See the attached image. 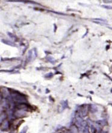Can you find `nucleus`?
<instances>
[{"label":"nucleus","instance_id":"ddd939ff","mask_svg":"<svg viewBox=\"0 0 112 133\" xmlns=\"http://www.w3.org/2000/svg\"><path fill=\"white\" fill-rule=\"evenodd\" d=\"M27 130H28V126H25L23 128V129L21 130V133H27Z\"/></svg>","mask_w":112,"mask_h":133},{"label":"nucleus","instance_id":"a211bd4d","mask_svg":"<svg viewBox=\"0 0 112 133\" xmlns=\"http://www.w3.org/2000/svg\"><path fill=\"white\" fill-rule=\"evenodd\" d=\"M10 133H16V129H13Z\"/></svg>","mask_w":112,"mask_h":133},{"label":"nucleus","instance_id":"39448f33","mask_svg":"<svg viewBox=\"0 0 112 133\" xmlns=\"http://www.w3.org/2000/svg\"><path fill=\"white\" fill-rule=\"evenodd\" d=\"M89 110L92 113H94L97 112V110H98V108H97V107L95 105H93V104H91L88 107Z\"/></svg>","mask_w":112,"mask_h":133},{"label":"nucleus","instance_id":"6e6552de","mask_svg":"<svg viewBox=\"0 0 112 133\" xmlns=\"http://www.w3.org/2000/svg\"><path fill=\"white\" fill-rule=\"evenodd\" d=\"M70 132L71 133H78V128H77V126H72L71 128L70 129Z\"/></svg>","mask_w":112,"mask_h":133},{"label":"nucleus","instance_id":"f3484780","mask_svg":"<svg viewBox=\"0 0 112 133\" xmlns=\"http://www.w3.org/2000/svg\"><path fill=\"white\" fill-rule=\"evenodd\" d=\"M104 2L106 3H112V1H104Z\"/></svg>","mask_w":112,"mask_h":133},{"label":"nucleus","instance_id":"9b49d317","mask_svg":"<svg viewBox=\"0 0 112 133\" xmlns=\"http://www.w3.org/2000/svg\"><path fill=\"white\" fill-rule=\"evenodd\" d=\"M83 133H90L89 131V126L87 125L83 129Z\"/></svg>","mask_w":112,"mask_h":133},{"label":"nucleus","instance_id":"0eeeda50","mask_svg":"<svg viewBox=\"0 0 112 133\" xmlns=\"http://www.w3.org/2000/svg\"><path fill=\"white\" fill-rule=\"evenodd\" d=\"M1 42H3V43H4V44H6V45H9V46H15V43H13V42H11V41H8V40L2 39Z\"/></svg>","mask_w":112,"mask_h":133},{"label":"nucleus","instance_id":"4468645a","mask_svg":"<svg viewBox=\"0 0 112 133\" xmlns=\"http://www.w3.org/2000/svg\"><path fill=\"white\" fill-rule=\"evenodd\" d=\"M102 7L105 8H108V9H112V6H105V5H103L102 6Z\"/></svg>","mask_w":112,"mask_h":133},{"label":"nucleus","instance_id":"dca6fc26","mask_svg":"<svg viewBox=\"0 0 112 133\" xmlns=\"http://www.w3.org/2000/svg\"><path fill=\"white\" fill-rule=\"evenodd\" d=\"M8 34V35L10 36V37H11V38H14L15 37H14V36L13 35V34H11V33H7Z\"/></svg>","mask_w":112,"mask_h":133},{"label":"nucleus","instance_id":"f03ea898","mask_svg":"<svg viewBox=\"0 0 112 133\" xmlns=\"http://www.w3.org/2000/svg\"><path fill=\"white\" fill-rule=\"evenodd\" d=\"M27 115V111L22 110H16V111L13 113V115L15 118H22L25 117Z\"/></svg>","mask_w":112,"mask_h":133},{"label":"nucleus","instance_id":"412c9836","mask_svg":"<svg viewBox=\"0 0 112 133\" xmlns=\"http://www.w3.org/2000/svg\"><path fill=\"white\" fill-rule=\"evenodd\" d=\"M108 28H109L110 29V30H112V27H108Z\"/></svg>","mask_w":112,"mask_h":133},{"label":"nucleus","instance_id":"2eb2a0df","mask_svg":"<svg viewBox=\"0 0 112 133\" xmlns=\"http://www.w3.org/2000/svg\"><path fill=\"white\" fill-rule=\"evenodd\" d=\"M95 20H97V21H100L101 22H106V20H104V19H95Z\"/></svg>","mask_w":112,"mask_h":133},{"label":"nucleus","instance_id":"f8f14e48","mask_svg":"<svg viewBox=\"0 0 112 133\" xmlns=\"http://www.w3.org/2000/svg\"><path fill=\"white\" fill-rule=\"evenodd\" d=\"M90 129H91L92 133H96V132H97V129H96L95 126L93 125L90 126Z\"/></svg>","mask_w":112,"mask_h":133},{"label":"nucleus","instance_id":"20e7f679","mask_svg":"<svg viewBox=\"0 0 112 133\" xmlns=\"http://www.w3.org/2000/svg\"><path fill=\"white\" fill-rule=\"evenodd\" d=\"M0 94L3 98L7 99L10 96V92L8 91V89L5 87H2L0 89Z\"/></svg>","mask_w":112,"mask_h":133},{"label":"nucleus","instance_id":"9d476101","mask_svg":"<svg viewBox=\"0 0 112 133\" xmlns=\"http://www.w3.org/2000/svg\"><path fill=\"white\" fill-rule=\"evenodd\" d=\"M61 105L62 107V108L63 109H65L66 108H67V107H68V104H67V101H62L61 102Z\"/></svg>","mask_w":112,"mask_h":133},{"label":"nucleus","instance_id":"6ab92c4d","mask_svg":"<svg viewBox=\"0 0 112 133\" xmlns=\"http://www.w3.org/2000/svg\"><path fill=\"white\" fill-rule=\"evenodd\" d=\"M10 72L9 70H0V72Z\"/></svg>","mask_w":112,"mask_h":133},{"label":"nucleus","instance_id":"423d86ee","mask_svg":"<svg viewBox=\"0 0 112 133\" xmlns=\"http://www.w3.org/2000/svg\"><path fill=\"white\" fill-rule=\"evenodd\" d=\"M88 110H89V108L88 107H83V108H81V115L83 116V117H85L86 115H87V112H88Z\"/></svg>","mask_w":112,"mask_h":133},{"label":"nucleus","instance_id":"f257e3e1","mask_svg":"<svg viewBox=\"0 0 112 133\" xmlns=\"http://www.w3.org/2000/svg\"><path fill=\"white\" fill-rule=\"evenodd\" d=\"M10 95L13 102L16 104H21V103H26L27 101V96L24 95L23 93H21L15 90H10Z\"/></svg>","mask_w":112,"mask_h":133},{"label":"nucleus","instance_id":"7ed1b4c3","mask_svg":"<svg viewBox=\"0 0 112 133\" xmlns=\"http://www.w3.org/2000/svg\"><path fill=\"white\" fill-rule=\"evenodd\" d=\"M9 128H10V123H9V121L7 119H5L1 123L0 128L2 131H8Z\"/></svg>","mask_w":112,"mask_h":133},{"label":"nucleus","instance_id":"1a4fd4ad","mask_svg":"<svg viewBox=\"0 0 112 133\" xmlns=\"http://www.w3.org/2000/svg\"><path fill=\"white\" fill-rule=\"evenodd\" d=\"M98 124L102 125V126H105V125H107V122L106 120L105 119H103V120H100V121H98Z\"/></svg>","mask_w":112,"mask_h":133},{"label":"nucleus","instance_id":"aec40b11","mask_svg":"<svg viewBox=\"0 0 112 133\" xmlns=\"http://www.w3.org/2000/svg\"><path fill=\"white\" fill-rule=\"evenodd\" d=\"M101 133H107V132H106V131H102V132H101Z\"/></svg>","mask_w":112,"mask_h":133}]
</instances>
